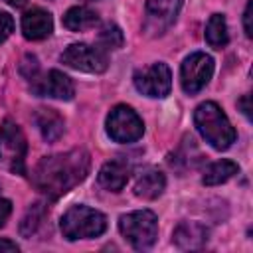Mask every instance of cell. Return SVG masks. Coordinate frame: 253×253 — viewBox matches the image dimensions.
<instances>
[{
    "mask_svg": "<svg viewBox=\"0 0 253 253\" xmlns=\"http://www.w3.org/2000/svg\"><path fill=\"white\" fill-rule=\"evenodd\" d=\"M4 2H8L10 6H24L28 0H4Z\"/></svg>",
    "mask_w": 253,
    "mask_h": 253,
    "instance_id": "4316f807",
    "label": "cell"
},
{
    "mask_svg": "<svg viewBox=\"0 0 253 253\" xmlns=\"http://www.w3.org/2000/svg\"><path fill=\"white\" fill-rule=\"evenodd\" d=\"M61 22L69 32H85V30H91L97 26L99 16L95 10H91L87 6H73L63 14Z\"/></svg>",
    "mask_w": 253,
    "mask_h": 253,
    "instance_id": "2e32d148",
    "label": "cell"
},
{
    "mask_svg": "<svg viewBox=\"0 0 253 253\" xmlns=\"http://www.w3.org/2000/svg\"><path fill=\"white\" fill-rule=\"evenodd\" d=\"M121 235L138 251L154 245L158 237V219L150 210H136L119 217Z\"/></svg>",
    "mask_w": 253,
    "mask_h": 253,
    "instance_id": "277c9868",
    "label": "cell"
},
{
    "mask_svg": "<svg viewBox=\"0 0 253 253\" xmlns=\"http://www.w3.org/2000/svg\"><path fill=\"white\" fill-rule=\"evenodd\" d=\"M211 75H213V59L204 51H194L182 61L180 81H182V89L188 95L200 93L210 83Z\"/></svg>",
    "mask_w": 253,
    "mask_h": 253,
    "instance_id": "52a82bcc",
    "label": "cell"
},
{
    "mask_svg": "<svg viewBox=\"0 0 253 253\" xmlns=\"http://www.w3.org/2000/svg\"><path fill=\"white\" fill-rule=\"evenodd\" d=\"M237 172H239V166L233 160H217L206 168L202 182H204V186H219V184L227 182L229 178H233Z\"/></svg>",
    "mask_w": 253,
    "mask_h": 253,
    "instance_id": "ac0fdd59",
    "label": "cell"
},
{
    "mask_svg": "<svg viewBox=\"0 0 253 253\" xmlns=\"http://www.w3.org/2000/svg\"><path fill=\"white\" fill-rule=\"evenodd\" d=\"M208 227L200 221H182L172 233V243L182 251L202 249L208 243Z\"/></svg>",
    "mask_w": 253,
    "mask_h": 253,
    "instance_id": "7c38bea8",
    "label": "cell"
},
{
    "mask_svg": "<svg viewBox=\"0 0 253 253\" xmlns=\"http://www.w3.org/2000/svg\"><path fill=\"white\" fill-rule=\"evenodd\" d=\"M12 32H14V18L8 12L0 10V43L6 42Z\"/></svg>",
    "mask_w": 253,
    "mask_h": 253,
    "instance_id": "7402d4cb",
    "label": "cell"
},
{
    "mask_svg": "<svg viewBox=\"0 0 253 253\" xmlns=\"http://www.w3.org/2000/svg\"><path fill=\"white\" fill-rule=\"evenodd\" d=\"M10 213H12V202L0 196V227L6 223V219L10 217Z\"/></svg>",
    "mask_w": 253,
    "mask_h": 253,
    "instance_id": "cb8c5ba5",
    "label": "cell"
},
{
    "mask_svg": "<svg viewBox=\"0 0 253 253\" xmlns=\"http://www.w3.org/2000/svg\"><path fill=\"white\" fill-rule=\"evenodd\" d=\"M239 107H241V113L245 115V117H249V95H243L241 99H239V103H237Z\"/></svg>",
    "mask_w": 253,
    "mask_h": 253,
    "instance_id": "484cf974",
    "label": "cell"
},
{
    "mask_svg": "<svg viewBox=\"0 0 253 253\" xmlns=\"http://www.w3.org/2000/svg\"><path fill=\"white\" fill-rule=\"evenodd\" d=\"M89 172V154L83 148H73L69 152L43 156L34 168V186L49 198H59L73 190L85 180Z\"/></svg>",
    "mask_w": 253,
    "mask_h": 253,
    "instance_id": "6da1fadb",
    "label": "cell"
},
{
    "mask_svg": "<svg viewBox=\"0 0 253 253\" xmlns=\"http://www.w3.org/2000/svg\"><path fill=\"white\" fill-rule=\"evenodd\" d=\"M182 0H146L144 6V32L150 36H162L178 18Z\"/></svg>",
    "mask_w": 253,
    "mask_h": 253,
    "instance_id": "9c48e42d",
    "label": "cell"
},
{
    "mask_svg": "<svg viewBox=\"0 0 253 253\" xmlns=\"http://www.w3.org/2000/svg\"><path fill=\"white\" fill-rule=\"evenodd\" d=\"M43 215H45L43 204H34V206L28 210V213L24 215V219H22V225H20L22 235H32V233H36V229L40 227Z\"/></svg>",
    "mask_w": 253,
    "mask_h": 253,
    "instance_id": "44dd1931",
    "label": "cell"
},
{
    "mask_svg": "<svg viewBox=\"0 0 253 253\" xmlns=\"http://www.w3.org/2000/svg\"><path fill=\"white\" fill-rule=\"evenodd\" d=\"M32 91L40 97H51V99H59V101H69L75 95L73 81L57 69H51L43 77L36 75L32 79Z\"/></svg>",
    "mask_w": 253,
    "mask_h": 253,
    "instance_id": "8fae6325",
    "label": "cell"
},
{
    "mask_svg": "<svg viewBox=\"0 0 253 253\" xmlns=\"http://www.w3.org/2000/svg\"><path fill=\"white\" fill-rule=\"evenodd\" d=\"M123 42H125V38H123V32H121L119 26L107 24V26L101 28V32H99V47H103L105 51L123 47Z\"/></svg>",
    "mask_w": 253,
    "mask_h": 253,
    "instance_id": "ffe728a7",
    "label": "cell"
},
{
    "mask_svg": "<svg viewBox=\"0 0 253 253\" xmlns=\"http://www.w3.org/2000/svg\"><path fill=\"white\" fill-rule=\"evenodd\" d=\"M206 42L213 47V49H221L227 45L229 42V34H227V24H225V16L223 14H211L208 24H206V34H204Z\"/></svg>",
    "mask_w": 253,
    "mask_h": 253,
    "instance_id": "d6986e66",
    "label": "cell"
},
{
    "mask_svg": "<svg viewBox=\"0 0 253 253\" xmlns=\"http://www.w3.org/2000/svg\"><path fill=\"white\" fill-rule=\"evenodd\" d=\"M36 125L42 132V136L47 140V142H53L57 140L63 130H65V125H63V119L59 117V113H55L53 109H38L36 113Z\"/></svg>",
    "mask_w": 253,
    "mask_h": 253,
    "instance_id": "e0dca14e",
    "label": "cell"
},
{
    "mask_svg": "<svg viewBox=\"0 0 253 253\" xmlns=\"http://www.w3.org/2000/svg\"><path fill=\"white\" fill-rule=\"evenodd\" d=\"M128 176H130V168L126 162L123 160H109L101 166L99 174H97V180L99 184L109 190V192H121L126 182H128Z\"/></svg>",
    "mask_w": 253,
    "mask_h": 253,
    "instance_id": "5bb4252c",
    "label": "cell"
},
{
    "mask_svg": "<svg viewBox=\"0 0 253 253\" xmlns=\"http://www.w3.org/2000/svg\"><path fill=\"white\" fill-rule=\"evenodd\" d=\"M61 63L71 69L85 71V73H103L109 67V55L99 45L89 43H71L61 53Z\"/></svg>",
    "mask_w": 253,
    "mask_h": 253,
    "instance_id": "8992f818",
    "label": "cell"
},
{
    "mask_svg": "<svg viewBox=\"0 0 253 253\" xmlns=\"http://www.w3.org/2000/svg\"><path fill=\"white\" fill-rule=\"evenodd\" d=\"M251 16H253V0H249V2H247L245 12H243V30H245V36H247V38H251V36H253Z\"/></svg>",
    "mask_w": 253,
    "mask_h": 253,
    "instance_id": "603a6c76",
    "label": "cell"
},
{
    "mask_svg": "<svg viewBox=\"0 0 253 253\" xmlns=\"http://www.w3.org/2000/svg\"><path fill=\"white\" fill-rule=\"evenodd\" d=\"M164 188H166V176L154 166L142 170L134 182V194L142 200H156L158 196H162Z\"/></svg>",
    "mask_w": 253,
    "mask_h": 253,
    "instance_id": "9a60e30c",
    "label": "cell"
},
{
    "mask_svg": "<svg viewBox=\"0 0 253 253\" xmlns=\"http://www.w3.org/2000/svg\"><path fill=\"white\" fill-rule=\"evenodd\" d=\"M194 125L204 140L215 150H227L235 142V128L231 126L223 109L213 101H206L196 107Z\"/></svg>",
    "mask_w": 253,
    "mask_h": 253,
    "instance_id": "7a4b0ae2",
    "label": "cell"
},
{
    "mask_svg": "<svg viewBox=\"0 0 253 253\" xmlns=\"http://www.w3.org/2000/svg\"><path fill=\"white\" fill-rule=\"evenodd\" d=\"M0 251H12V253H16V251H20V247L14 241H10V239H0Z\"/></svg>",
    "mask_w": 253,
    "mask_h": 253,
    "instance_id": "d4e9b609",
    "label": "cell"
},
{
    "mask_svg": "<svg viewBox=\"0 0 253 253\" xmlns=\"http://www.w3.org/2000/svg\"><path fill=\"white\" fill-rule=\"evenodd\" d=\"M134 87L138 93L152 97V99H162L170 93L172 89V73L170 67L162 61L150 63L148 67H142L134 71Z\"/></svg>",
    "mask_w": 253,
    "mask_h": 253,
    "instance_id": "ba28073f",
    "label": "cell"
},
{
    "mask_svg": "<svg viewBox=\"0 0 253 253\" xmlns=\"http://www.w3.org/2000/svg\"><path fill=\"white\" fill-rule=\"evenodd\" d=\"M107 134L121 144H128V142H136L142 132H144V125L142 119L136 115V111L128 105H117L111 109V113L107 115Z\"/></svg>",
    "mask_w": 253,
    "mask_h": 253,
    "instance_id": "5b68a950",
    "label": "cell"
},
{
    "mask_svg": "<svg viewBox=\"0 0 253 253\" xmlns=\"http://www.w3.org/2000/svg\"><path fill=\"white\" fill-rule=\"evenodd\" d=\"M53 30V18L43 8H32L22 16V34L26 40L38 42L51 34Z\"/></svg>",
    "mask_w": 253,
    "mask_h": 253,
    "instance_id": "4fadbf2b",
    "label": "cell"
},
{
    "mask_svg": "<svg viewBox=\"0 0 253 253\" xmlns=\"http://www.w3.org/2000/svg\"><path fill=\"white\" fill-rule=\"evenodd\" d=\"M0 158L10 160L14 172H24V158H26V138L18 125L6 121L0 126Z\"/></svg>",
    "mask_w": 253,
    "mask_h": 253,
    "instance_id": "30bf717a",
    "label": "cell"
},
{
    "mask_svg": "<svg viewBox=\"0 0 253 253\" xmlns=\"http://www.w3.org/2000/svg\"><path fill=\"white\" fill-rule=\"evenodd\" d=\"M59 229L63 237L69 241L91 239V237H99L107 229V217L99 210L79 204V206H71L61 215Z\"/></svg>",
    "mask_w": 253,
    "mask_h": 253,
    "instance_id": "3957f363",
    "label": "cell"
}]
</instances>
